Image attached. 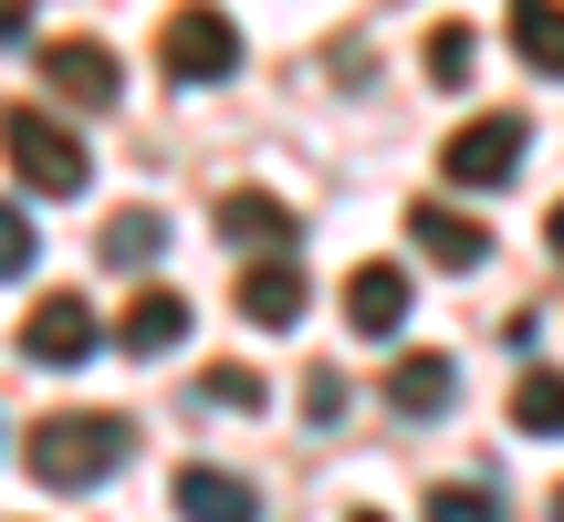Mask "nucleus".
Masks as SVG:
<instances>
[{"label": "nucleus", "mask_w": 564, "mask_h": 522, "mask_svg": "<svg viewBox=\"0 0 564 522\" xmlns=\"http://www.w3.org/2000/svg\"><path fill=\"white\" fill-rule=\"evenodd\" d=\"M126 439H137L126 418H84V407H63V418L32 428V481L42 491H95V481H116Z\"/></svg>", "instance_id": "1"}, {"label": "nucleus", "mask_w": 564, "mask_h": 522, "mask_svg": "<svg viewBox=\"0 0 564 522\" xmlns=\"http://www.w3.org/2000/svg\"><path fill=\"white\" fill-rule=\"evenodd\" d=\"M0 157H11V178L32 188V199H74V188L95 178L84 137L63 116H42V105H11V116H0Z\"/></svg>", "instance_id": "2"}, {"label": "nucleus", "mask_w": 564, "mask_h": 522, "mask_svg": "<svg viewBox=\"0 0 564 522\" xmlns=\"http://www.w3.org/2000/svg\"><path fill=\"white\" fill-rule=\"evenodd\" d=\"M158 63H167V84H230V74H241V32H230V11L188 0V11L158 32Z\"/></svg>", "instance_id": "3"}, {"label": "nucleus", "mask_w": 564, "mask_h": 522, "mask_svg": "<svg viewBox=\"0 0 564 522\" xmlns=\"http://www.w3.org/2000/svg\"><path fill=\"white\" fill-rule=\"evenodd\" d=\"M523 116H481V126H460V137H449V188H502L512 178V167H523Z\"/></svg>", "instance_id": "4"}, {"label": "nucleus", "mask_w": 564, "mask_h": 522, "mask_svg": "<svg viewBox=\"0 0 564 522\" xmlns=\"http://www.w3.org/2000/svg\"><path fill=\"white\" fill-rule=\"evenodd\" d=\"M21 356L32 366H84L95 356V303L84 293H42L32 314H21Z\"/></svg>", "instance_id": "5"}, {"label": "nucleus", "mask_w": 564, "mask_h": 522, "mask_svg": "<svg viewBox=\"0 0 564 522\" xmlns=\"http://www.w3.org/2000/svg\"><path fill=\"white\" fill-rule=\"evenodd\" d=\"M42 84H53L63 105H116L126 95V63L105 53V42H42Z\"/></svg>", "instance_id": "6"}, {"label": "nucleus", "mask_w": 564, "mask_h": 522, "mask_svg": "<svg viewBox=\"0 0 564 522\" xmlns=\"http://www.w3.org/2000/svg\"><path fill=\"white\" fill-rule=\"evenodd\" d=\"M230 303H241V324H262V335H293L314 293H303V272L272 251V261H251V272H241V293H230Z\"/></svg>", "instance_id": "7"}, {"label": "nucleus", "mask_w": 564, "mask_h": 522, "mask_svg": "<svg viewBox=\"0 0 564 522\" xmlns=\"http://www.w3.org/2000/svg\"><path fill=\"white\" fill-rule=\"evenodd\" d=\"M167 502H178V522H262V491L230 481V470H209V460H188Z\"/></svg>", "instance_id": "8"}, {"label": "nucleus", "mask_w": 564, "mask_h": 522, "mask_svg": "<svg viewBox=\"0 0 564 522\" xmlns=\"http://www.w3.org/2000/svg\"><path fill=\"white\" fill-rule=\"evenodd\" d=\"M345 324H356V335H377V345L408 324V272H398V261H366V272L345 282Z\"/></svg>", "instance_id": "9"}, {"label": "nucleus", "mask_w": 564, "mask_h": 522, "mask_svg": "<svg viewBox=\"0 0 564 522\" xmlns=\"http://www.w3.org/2000/svg\"><path fill=\"white\" fill-rule=\"evenodd\" d=\"M116 345H126V356H167V345H188V293H167V282H147V293L126 303Z\"/></svg>", "instance_id": "10"}, {"label": "nucleus", "mask_w": 564, "mask_h": 522, "mask_svg": "<svg viewBox=\"0 0 564 522\" xmlns=\"http://www.w3.org/2000/svg\"><path fill=\"white\" fill-rule=\"evenodd\" d=\"M408 241H419L429 261H449V272L491 261V230H481V220H460V209H440V199H419V209H408Z\"/></svg>", "instance_id": "11"}, {"label": "nucleus", "mask_w": 564, "mask_h": 522, "mask_svg": "<svg viewBox=\"0 0 564 522\" xmlns=\"http://www.w3.org/2000/svg\"><path fill=\"white\" fill-rule=\"evenodd\" d=\"M387 398H398V418H449L460 377H449V356H408L398 377H387Z\"/></svg>", "instance_id": "12"}, {"label": "nucleus", "mask_w": 564, "mask_h": 522, "mask_svg": "<svg viewBox=\"0 0 564 522\" xmlns=\"http://www.w3.org/2000/svg\"><path fill=\"white\" fill-rule=\"evenodd\" d=\"M512 53L564 84V0H512Z\"/></svg>", "instance_id": "13"}, {"label": "nucleus", "mask_w": 564, "mask_h": 522, "mask_svg": "<svg viewBox=\"0 0 564 522\" xmlns=\"http://www.w3.org/2000/svg\"><path fill=\"white\" fill-rule=\"evenodd\" d=\"M512 428L564 439V366H523V377H512Z\"/></svg>", "instance_id": "14"}, {"label": "nucleus", "mask_w": 564, "mask_h": 522, "mask_svg": "<svg viewBox=\"0 0 564 522\" xmlns=\"http://www.w3.org/2000/svg\"><path fill=\"white\" fill-rule=\"evenodd\" d=\"M158 241H167V220L158 209H116V220H105V261H116V272H137V261H158Z\"/></svg>", "instance_id": "15"}, {"label": "nucleus", "mask_w": 564, "mask_h": 522, "mask_svg": "<svg viewBox=\"0 0 564 522\" xmlns=\"http://www.w3.org/2000/svg\"><path fill=\"white\" fill-rule=\"evenodd\" d=\"M220 230L230 241H262V251H293V209H272V199H220Z\"/></svg>", "instance_id": "16"}, {"label": "nucleus", "mask_w": 564, "mask_h": 522, "mask_svg": "<svg viewBox=\"0 0 564 522\" xmlns=\"http://www.w3.org/2000/svg\"><path fill=\"white\" fill-rule=\"evenodd\" d=\"M429 522H502V502L481 481H449V491H429Z\"/></svg>", "instance_id": "17"}, {"label": "nucleus", "mask_w": 564, "mask_h": 522, "mask_svg": "<svg viewBox=\"0 0 564 522\" xmlns=\"http://www.w3.org/2000/svg\"><path fill=\"white\" fill-rule=\"evenodd\" d=\"M32 251H42V241H32V220L0 199V282H11V272H32Z\"/></svg>", "instance_id": "18"}, {"label": "nucleus", "mask_w": 564, "mask_h": 522, "mask_svg": "<svg viewBox=\"0 0 564 522\" xmlns=\"http://www.w3.org/2000/svg\"><path fill=\"white\" fill-rule=\"evenodd\" d=\"M429 74H440V84H470V32H440V42H429Z\"/></svg>", "instance_id": "19"}, {"label": "nucleus", "mask_w": 564, "mask_h": 522, "mask_svg": "<svg viewBox=\"0 0 564 522\" xmlns=\"http://www.w3.org/2000/svg\"><path fill=\"white\" fill-rule=\"evenodd\" d=\"M209 398H220V407H262V377H251V366H220V377H209Z\"/></svg>", "instance_id": "20"}, {"label": "nucleus", "mask_w": 564, "mask_h": 522, "mask_svg": "<svg viewBox=\"0 0 564 522\" xmlns=\"http://www.w3.org/2000/svg\"><path fill=\"white\" fill-rule=\"evenodd\" d=\"M11 32H32V0H0V42Z\"/></svg>", "instance_id": "21"}, {"label": "nucleus", "mask_w": 564, "mask_h": 522, "mask_svg": "<svg viewBox=\"0 0 564 522\" xmlns=\"http://www.w3.org/2000/svg\"><path fill=\"white\" fill-rule=\"evenodd\" d=\"M544 241H554V251H564V199H554V220H544Z\"/></svg>", "instance_id": "22"}, {"label": "nucleus", "mask_w": 564, "mask_h": 522, "mask_svg": "<svg viewBox=\"0 0 564 522\" xmlns=\"http://www.w3.org/2000/svg\"><path fill=\"white\" fill-rule=\"evenodd\" d=\"M356 522H387V512H356Z\"/></svg>", "instance_id": "23"}, {"label": "nucleus", "mask_w": 564, "mask_h": 522, "mask_svg": "<svg viewBox=\"0 0 564 522\" xmlns=\"http://www.w3.org/2000/svg\"><path fill=\"white\" fill-rule=\"evenodd\" d=\"M554 522H564V491H554Z\"/></svg>", "instance_id": "24"}]
</instances>
